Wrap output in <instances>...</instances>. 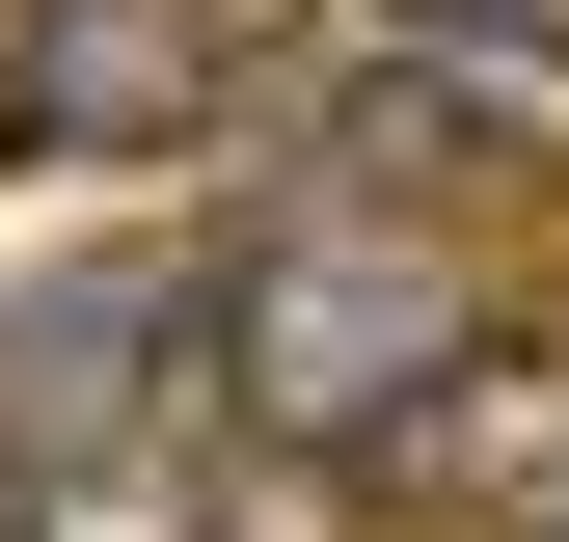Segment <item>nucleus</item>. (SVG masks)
<instances>
[{"label":"nucleus","mask_w":569,"mask_h":542,"mask_svg":"<svg viewBox=\"0 0 569 542\" xmlns=\"http://www.w3.org/2000/svg\"><path fill=\"white\" fill-rule=\"evenodd\" d=\"M461 353H488V271H461V218H380V190H271L190 271V406L244 461H407Z\"/></svg>","instance_id":"f257e3e1"},{"label":"nucleus","mask_w":569,"mask_h":542,"mask_svg":"<svg viewBox=\"0 0 569 542\" xmlns=\"http://www.w3.org/2000/svg\"><path fill=\"white\" fill-rule=\"evenodd\" d=\"M542 163H569V54L542 28H461V0H326L299 28V190L435 218V190H542Z\"/></svg>","instance_id":"f03ea898"},{"label":"nucleus","mask_w":569,"mask_h":542,"mask_svg":"<svg viewBox=\"0 0 569 542\" xmlns=\"http://www.w3.org/2000/svg\"><path fill=\"white\" fill-rule=\"evenodd\" d=\"M244 82V0H0V136L28 163H163Z\"/></svg>","instance_id":"7ed1b4c3"},{"label":"nucleus","mask_w":569,"mask_h":542,"mask_svg":"<svg viewBox=\"0 0 569 542\" xmlns=\"http://www.w3.org/2000/svg\"><path fill=\"white\" fill-rule=\"evenodd\" d=\"M407 489H488V515H569V353H461L435 380V434H407Z\"/></svg>","instance_id":"20e7f679"},{"label":"nucleus","mask_w":569,"mask_h":542,"mask_svg":"<svg viewBox=\"0 0 569 542\" xmlns=\"http://www.w3.org/2000/svg\"><path fill=\"white\" fill-rule=\"evenodd\" d=\"M28 542H218V515H190V434H136V461H28Z\"/></svg>","instance_id":"39448f33"},{"label":"nucleus","mask_w":569,"mask_h":542,"mask_svg":"<svg viewBox=\"0 0 569 542\" xmlns=\"http://www.w3.org/2000/svg\"><path fill=\"white\" fill-rule=\"evenodd\" d=\"M461 28H542V54H569V0H461Z\"/></svg>","instance_id":"423d86ee"},{"label":"nucleus","mask_w":569,"mask_h":542,"mask_svg":"<svg viewBox=\"0 0 569 542\" xmlns=\"http://www.w3.org/2000/svg\"><path fill=\"white\" fill-rule=\"evenodd\" d=\"M0 542H28V461H0Z\"/></svg>","instance_id":"0eeeda50"},{"label":"nucleus","mask_w":569,"mask_h":542,"mask_svg":"<svg viewBox=\"0 0 569 542\" xmlns=\"http://www.w3.org/2000/svg\"><path fill=\"white\" fill-rule=\"evenodd\" d=\"M542 542H569V515H542Z\"/></svg>","instance_id":"6e6552de"}]
</instances>
